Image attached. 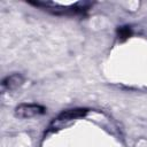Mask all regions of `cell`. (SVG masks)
<instances>
[{"label": "cell", "instance_id": "obj_1", "mask_svg": "<svg viewBox=\"0 0 147 147\" xmlns=\"http://www.w3.org/2000/svg\"><path fill=\"white\" fill-rule=\"evenodd\" d=\"M45 111V108L39 105H21L15 109V115L22 118H30L33 116H38Z\"/></svg>", "mask_w": 147, "mask_h": 147}, {"label": "cell", "instance_id": "obj_2", "mask_svg": "<svg viewBox=\"0 0 147 147\" xmlns=\"http://www.w3.org/2000/svg\"><path fill=\"white\" fill-rule=\"evenodd\" d=\"M23 84V78L21 75H11L9 77H7L3 83H2V86L8 90V91H13V90H16L17 87H20L21 85Z\"/></svg>", "mask_w": 147, "mask_h": 147}, {"label": "cell", "instance_id": "obj_3", "mask_svg": "<svg viewBox=\"0 0 147 147\" xmlns=\"http://www.w3.org/2000/svg\"><path fill=\"white\" fill-rule=\"evenodd\" d=\"M85 113H86V110H84V109H71V110H68L65 113H62L59 116L57 121H70V119H75L77 117L83 116Z\"/></svg>", "mask_w": 147, "mask_h": 147}]
</instances>
